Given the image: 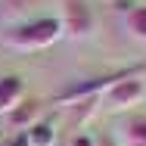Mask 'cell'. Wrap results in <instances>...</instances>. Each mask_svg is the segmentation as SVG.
<instances>
[{
    "label": "cell",
    "instance_id": "6da1fadb",
    "mask_svg": "<svg viewBox=\"0 0 146 146\" xmlns=\"http://www.w3.org/2000/svg\"><path fill=\"white\" fill-rule=\"evenodd\" d=\"M62 37V25L56 16H44V19H28V22H16L9 31H3V47L6 50H19V53H34V50H47L50 44H56Z\"/></svg>",
    "mask_w": 146,
    "mask_h": 146
},
{
    "label": "cell",
    "instance_id": "7a4b0ae2",
    "mask_svg": "<svg viewBox=\"0 0 146 146\" xmlns=\"http://www.w3.org/2000/svg\"><path fill=\"white\" fill-rule=\"evenodd\" d=\"M146 65H131V68H121V72H109V75H100V78H84V81H78V84H72V87L59 90L56 96H53V103L62 106V103H81V100H90V96H100L106 87H112L115 81L121 78H127V75H140Z\"/></svg>",
    "mask_w": 146,
    "mask_h": 146
},
{
    "label": "cell",
    "instance_id": "3957f363",
    "mask_svg": "<svg viewBox=\"0 0 146 146\" xmlns=\"http://www.w3.org/2000/svg\"><path fill=\"white\" fill-rule=\"evenodd\" d=\"M56 19L62 34H68L72 40H84L93 31V9L87 6V0H62V13Z\"/></svg>",
    "mask_w": 146,
    "mask_h": 146
},
{
    "label": "cell",
    "instance_id": "277c9868",
    "mask_svg": "<svg viewBox=\"0 0 146 146\" xmlns=\"http://www.w3.org/2000/svg\"><path fill=\"white\" fill-rule=\"evenodd\" d=\"M100 96L106 100V106H109V109L124 112V109L137 106V103L146 96V84H143V78H140V75H127V78L115 81L112 87H106Z\"/></svg>",
    "mask_w": 146,
    "mask_h": 146
},
{
    "label": "cell",
    "instance_id": "5b68a950",
    "mask_svg": "<svg viewBox=\"0 0 146 146\" xmlns=\"http://www.w3.org/2000/svg\"><path fill=\"white\" fill-rule=\"evenodd\" d=\"M37 115H40V100H19L3 118H6V124L13 131H28L37 121Z\"/></svg>",
    "mask_w": 146,
    "mask_h": 146
},
{
    "label": "cell",
    "instance_id": "8992f818",
    "mask_svg": "<svg viewBox=\"0 0 146 146\" xmlns=\"http://www.w3.org/2000/svg\"><path fill=\"white\" fill-rule=\"evenodd\" d=\"M118 146H146V115H127L118 124Z\"/></svg>",
    "mask_w": 146,
    "mask_h": 146
},
{
    "label": "cell",
    "instance_id": "52a82bcc",
    "mask_svg": "<svg viewBox=\"0 0 146 146\" xmlns=\"http://www.w3.org/2000/svg\"><path fill=\"white\" fill-rule=\"evenodd\" d=\"M25 93V78L22 75H0V115H6Z\"/></svg>",
    "mask_w": 146,
    "mask_h": 146
},
{
    "label": "cell",
    "instance_id": "ba28073f",
    "mask_svg": "<svg viewBox=\"0 0 146 146\" xmlns=\"http://www.w3.org/2000/svg\"><path fill=\"white\" fill-rule=\"evenodd\" d=\"M124 28L134 40H143L146 44V6H131L124 13Z\"/></svg>",
    "mask_w": 146,
    "mask_h": 146
},
{
    "label": "cell",
    "instance_id": "9c48e42d",
    "mask_svg": "<svg viewBox=\"0 0 146 146\" xmlns=\"http://www.w3.org/2000/svg\"><path fill=\"white\" fill-rule=\"evenodd\" d=\"M25 137H28V146H53L56 131H53L50 121H34L28 131H25Z\"/></svg>",
    "mask_w": 146,
    "mask_h": 146
},
{
    "label": "cell",
    "instance_id": "30bf717a",
    "mask_svg": "<svg viewBox=\"0 0 146 146\" xmlns=\"http://www.w3.org/2000/svg\"><path fill=\"white\" fill-rule=\"evenodd\" d=\"M34 6H37V0H0V9H3V16H9V19L28 16Z\"/></svg>",
    "mask_w": 146,
    "mask_h": 146
},
{
    "label": "cell",
    "instance_id": "8fae6325",
    "mask_svg": "<svg viewBox=\"0 0 146 146\" xmlns=\"http://www.w3.org/2000/svg\"><path fill=\"white\" fill-rule=\"evenodd\" d=\"M68 146H93V137H87V134H78V137H72V140H68Z\"/></svg>",
    "mask_w": 146,
    "mask_h": 146
},
{
    "label": "cell",
    "instance_id": "7c38bea8",
    "mask_svg": "<svg viewBox=\"0 0 146 146\" xmlns=\"http://www.w3.org/2000/svg\"><path fill=\"white\" fill-rule=\"evenodd\" d=\"M3 146H28V137H25V131H22V134H16V137H9Z\"/></svg>",
    "mask_w": 146,
    "mask_h": 146
},
{
    "label": "cell",
    "instance_id": "4fadbf2b",
    "mask_svg": "<svg viewBox=\"0 0 146 146\" xmlns=\"http://www.w3.org/2000/svg\"><path fill=\"white\" fill-rule=\"evenodd\" d=\"M93 146H118V140L112 137V134H100V137H96V143H93Z\"/></svg>",
    "mask_w": 146,
    "mask_h": 146
}]
</instances>
